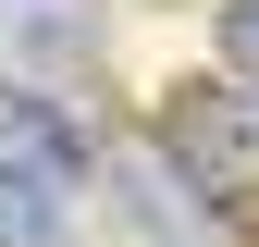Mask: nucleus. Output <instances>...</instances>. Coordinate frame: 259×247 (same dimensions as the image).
Here are the masks:
<instances>
[{"instance_id": "f257e3e1", "label": "nucleus", "mask_w": 259, "mask_h": 247, "mask_svg": "<svg viewBox=\"0 0 259 247\" xmlns=\"http://www.w3.org/2000/svg\"><path fill=\"white\" fill-rule=\"evenodd\" d=\"M160 161L185 173V198H198L210 223L259 235V87H235V74L173 87V99H160Z\"/></svg>"}, {"instance_id": "f03ea898", "label": "nucleus", "mask_w": 259, "mask_h": 247, "mask_svg": "<svg viewBox=\"0 0 259 247\" xmlns=\"http://www.w3.org/2000/svg\"><path fill=\"white\" fill-rule=\"evenodd\" d=\"M0 173H37L74 198L87 173H99V136H87L62 99H37V87H0Z\"/></svg>"}, {"instance_id": "7ed1b4c3", "label": "nucleus", "mask_w": 259, "mask_h": 247, "mask_svg": "<svg viewBox=\"0 0 259 247\" xmlns=\"http://www.w3.org/2000/svg\"><path fill=\"white\" fill-rule=\"evenodd\" d=\"M62 235H74L62 185H37V173H0V247H62Z\"/></svg>"}, {"instance_id": "20e7f679", "label": "nucleus", "mask_w": 259, "mask_h": 247, "mask_svg": "<svg viewBox=\"0 0 259 247\" xmlns=\"http://www.w3.org/2000/svg\"><path fill=\"white\" fill-rule=\"evenodd\" d=\"M210 74L259 87V0H210Z\"/></svg>"}]
</instances>
